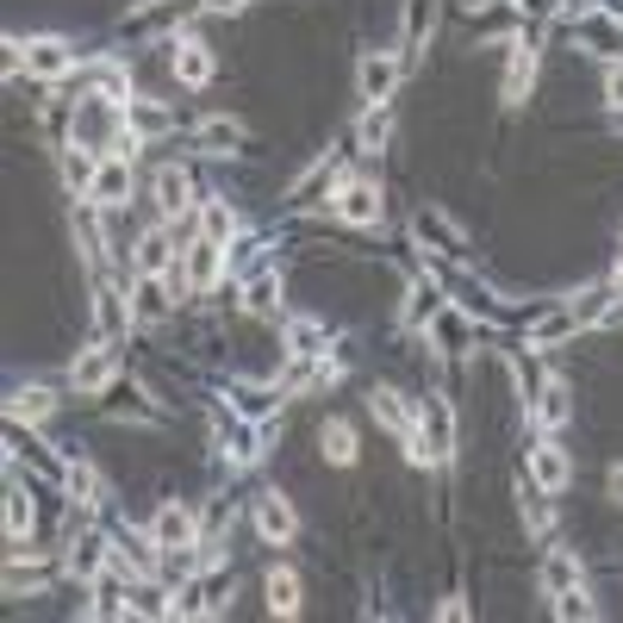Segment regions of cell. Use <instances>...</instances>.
I'll return each mask as SVG.
<instances>
[{"label":"cell","instance_id":"cell-1","mask_svg":"<svg viewBox=\"0 0 623 623\" xmlns=\"http://www.w3.org/2000/svg\"><path fill=\"white\" fill-rule=\"evenodd\" d=\"M418 443H424V455H431L436 467L455 462V412H449L443 393H424L418 399Z\"/></svg>","mask_w":623,"mask_h":623},{"label":"cell","instance_id":"cell-2","mask_svg":"<svg viewBox=\"0 0 623 623\" xmlns=\"http://www.w3.org/2000/svg\"><path fill=\"white\" fill-rule=\"evenodd\" d=\"M19 62H26V76H38V81H62V76H76V44H69V38H31V44L19 50Z\"/></svg>","mask_w":623,"mask_h":623},{"label":"cell","instance_id":"cell-3","mask_svg":"<svg viewBox=\"0 0 623 623\" xmlns=\"http://www.w3.org/2000/svg\"><path fill=\"white\" fill-rule=\"evenodd\" d=\"M225 263H231V256H225V244H218V237H200V244L181 256L187 287H194V294H218V287H225Z\"/></svg>","mask_w":623,"mask_h":623},{"label":"cell","instance_id":"cell-4","mask_svg":"<svg viewBox=\"0 0 623 623\" xmlns=\"http://www.w3.org/2000/svg\"><path fill=\"white\" fill-rule=\"evenodd\" d=\"M150 536H156L162 555H175V548H200V524H194V512H187L181 498H169V505L150 517Z\"/></svg>","mask_w":623,"mask_h":623},{"label":"cell","instance_id":"cell-5","mask_svg":"<svg viewBox=\"0 0 623 623\" xmlns=\"http://www.w3.org/2000/svg\"><path fill=\"white\" fill-rule=\"evenodd\" d=\"M530 481H536V493H567L574 486V455L561 449V443H536L530 449Z\"/></svg>","mask_w":623,"mask_h":623},{"label":"cell","instance_id":"cell-6","mask_svg":"<svg viewBox=\"0 0 623 623\" xmlns=\"http://www.w3.org/2000/svg\"><path fill=\"white\" fill-rule=\"evenodd\" d=\"M330 212H337L343 225H380V187L374 181H337Z\"/></svg>","mask_w":623,"mask_h":623},{"label":"cell","instance_id":"cell-7","mask_svg":"<svg viewBox=\"0 0 623 623\" xmlns=\"http://www.w3.org/2000/svg\"><path fill=\"white\" fill-rule=\"evenodd\" d=\"M356 88H362V100H368V107H387V93L399 88V57H393V50H374V57H362Z\"/></svg>","mask_w":623,"mask_h":623},{"label":"cell","instance_id":"cell-8","mask_svg":"<svg viewBox=\"0 0 623 623\" xmlns=\"http://www.w3.org/2000/svg\"><path fill=\"white\" fill-rule=\"evenodd\" d=\"M125 194H131V156H107V162L93 169V187L81 194V200L107 212V206H125Z\"/></svg>","mask_w":623,"mask_h":623},{"label":"cell","instance_id":"cell-9","mask_svg":"<svg viewBox=\"0 0 623 623\" xmlns=\"http://www.w3.org/2000/svg\"><path fill=\"white\" fill-rule=\"evenodd\" d=\"M431 343L443 349V356H467V349H474V325H467V312L443 299V306L431 312Z\"/></svg>","mask_w":623,"mask_h":623},{"label":"cell","instance_id":"cell-10","mask_svg":"<svg viewBox=\"0 0 623 623\" xmlns=\"http://www.w3.org/2000/svg\"><path fill=\"white\" fill-rule=\"evenodd\" d=\"M169 69H175L181 88H206V81L218 76V57H212V44H200V38H181L175 57H169Z\"/></svg>","mask_w":623,"mask_h":623},{"label":"cell","instance_id":"cell-11","mask_svg":"<svg viewBox=\"0 0 623 623\" xmlns=\"http://www.w3.org/2000/svg\"><path fill=\"white\" fill-rule=\"evenodd\" d=\"M112 380H119V356H112V349H88V356H76V368H69V387H76L81 399L107 393Z\"/></svg>","mask_w":623,"mask_h":623},{"label":"cell","instance_id":"cell-12","mask_svg":"<svg viewBox=\"0 0 623 623\" xmlns=\"http://www.w3.org/2000/svg\"><path fill=\"white\" fill-rule=\"evenodd\" d=\"M131 318H138V306H131L119 287H100V294H93V337H100V343L125 337V325H131Z\"/></svg>","mask_w":623,"mask_h":623},{"label":"cell","instance_id":"cell-13","mask_svg":"<svg viewBox=\"0 0 623 623\" xmlns=\"http://www.w3.org/2000/svg\"><path fill=\"white\" fill-rule=\"evenodd\" d=\"M574 330H580L574 306H555V312H543V318H530L524 325V349H555V343H567Z\"/></svg>","mask_w":623,"mask_h":623},{"label":"cell","instance_id":"cell-14","mask_svg":"<svg viewBox=\"0 0 623 623\" xmlns=\"http://www.w3.org/2000/svg\"><path fill=\"white\" fill-rule=\"evenodd\" d=\"M156 206L169 218L194 212V175L181 169V162H169V169H156Z\"/></svg>","mask_w":623,"mask_h":623},{"label":"cell","instance_id":"cell-15","mask_svg":"<svg viewBox=\"0 0 623 623\" xmlns=\"http://www.w3.org/2000/svg\"><path fill=\"white\" fill-rule=\"evenodd\" d=\"M580 44L592 57H623V13H592L580 19Z\"/></svg>","mask_w":623,"mask_h":623},{"label":"cell","instance_id":"cell-16","mask_svg":"<svg viewBox=\"0 0 623 623\" xmlns=\"http://www.w3.org/2000/svg\"><path fill=\"white\" fill-rule=\"evenodd\" d=\"M256 530H263L268 543H294L299 517H294V505H287L280 493H263V498H256Z\"/></svg>","mask_w":623,"mask_h":623},{"label":"cell","instance_id":"cell-17","mask_svg":"<svg viewBox=\"0 0 623 623\" xmlns=\"http://www.w3.org/2000/svg\"><path fill=\"white\" fill-rule=\"evenodd\" d=\"M530 88H536V50L530 44H512V62H505V107H524Z\"/></svg>","mask_w":623,"mask_h":623},{"label":"cell","instance_id":"cell-18","mask_svg":"<svg viewBox=\"0 0 623 623\" xmlns=\"http://www.w3.org/2000/svg\"><path fill=\"white\" fill-rule=\"evenodd\" d=\"M536 586H543V599H561L567 586H580V555H574V548H548Z\"/></svg>","mask_w":623,"mask_h":623},{"label":"cell","instance_id":"cell-19","mask_svg":"<svg viewBox=\"0 0 623 623\" xmlns=\"http://www.w3.org/2000/svg\"><path fill=\"white\" fill-rule=\"evenodd\" d=\"M280 349H287V356H325V349H330L325 318H287V337H280Z\"/></svg>","mask_w":623,"mask_h":623},{"label":"cell","instance_id":"cell-20","mask_svg":"<svg viewBox=\"0 0 623 623\" xmlns=\"http://www.w3.org/2000/svg\"><path fill=\"white\" fill-rule=\"evenodd\" d=\"M125 125L138 131V138H169L175 131V112L162 100H125Z\"/></svg>","mask_w":623,"mask_h":623},{"label":"cell","instance_id":"cell-21","mask_svg":"<svg viewBox=\"0 0 623 623\" xmlns=\"http://www.w3.org/2000/svg\"><path fill=\"white\" fill-rule=\"evenodd\" d=\"M131 306H138V318H169V306H175L169 275H138V287H131Z\"/></svg>","mask_w":623,"mask_h":623},{"label":"cell","instance_id":"cell-22","mask_svg":"<svg viewBox=\"0 0 623 623\" xmlns=\"http://www.w3.org/2000/svg\"><path fill=\"white\" fill-rule=\"evenodd\" d=\"M138 275H169L175 268V249H169V231H144L138 237V256H131Z\"/></svg>","mask_w":623,"mask_h":623},{"label":"cell","instance_id":"cell-23","mask_svg":"<svg viewBox=\"0 0 623 623\" xmlns=\"http://www.w3.org/2000/svg\"><path fill=\"white\" fill-rule=\"evenodd\" d=\"M567 412H574V399H567V380H561V374H548V380H543V399H536V424H543V431H561V424H567Z\"/></svg>","mask_w":623,"mask_h":623},{"label":"cell","instance_id":"cell-24","mask_svg":"<svg viewBox=\"0 0 623 623\" xmlns=\"http://www.w3.org/2000/svg\"><path fill=\"white\" fill-rule=\"evenodd\" d=\"M57 412V393L50 387H19L13 399H7V418L13 424H38V418H50Z\"/></svg>","mask_w":623,"mask_h":623},{"label":"cell","instance_id":"cell-25","mask_svg":"<svg viewBox=\"0 0 623 623\" xmlns=\"http://www.w3.org/2000/svg\"><path fill=\"white\" fill-rule=\"evenodd\" d=\"M268 611H275V617H299V574L294 567H268Z\"/></svg>","mask_w":623,"mask_h":623},{"label":"cell","instance_id":"cell-26","mask_svg":"<svg viewBox=\"0 0 623 623\" xmlns=\"http://www.w3.org/2000/svg\"><path fill=\"white\" fill-rule=\"evenodd\" d=\"M318 449H325V462L349 467V462H356V424H343V418H325V431H318Z\"/></svg>","mask_w":623,"mask_h":623},{"label":"cell","instance_id":"cell-27","mask_svg":"<svg viewBox=\"0 0 623 623\" xmlns=\"http://www.w3.org/2000/svg\"><path fill=\"white\" fill-rule=\"evenodd\" d=\"M412 231H418V237H436V249H443V256H462V231H455L449 218L436 212V206H424V212L412 218Z\"/></svg>","mask_w":623,"mask_h":623},{"label":"cell","instance_id":"cell-28","mask_svg":"<svg viewBox=\"0 0 623 623\" xmlns=\"http://www.w3.org/2000/svg\"><path fill=\"white\" fill-rule=\"evenodd\" d=\"M125 605H131V617H175V605L162 599V586H156L150 574H144L138 586H131V599H125Z\"/></svg>","mask_w":623,"mask_h":623},{"label":"cell","instance_id":"cell-29","mask_svg":"<svg viewBox=\"0 0 623 623\" xmlns=\"http://www.w3.org/2000/svg\"><path fill=\"white\" fill-rule=\"evenodd\" d=\"M31 524H38V505H31L26 486H13V493H7V536H13V543H26Z\"/></svg>","mask_w":623,"mask_h":623},{"label":"cell","instance_id":"cell-30","mask_svg":"<svg viewBox=\"0 0 623 623\" xmlns=\"http://www.w3.org/2000/svg\"><path fill=\"white\" fill-rule=\"evenodd\" d=\"M237 144H244V125H237V119H206V125H200V150L231 156Z\"/></svg>","mask_w":623,"mask_h":623},{"label":"cell","instance_id":"cell-31","mask_svg":"<svg viewBox=\"0 0 623 623\" xmlns=\"http://www.w3.org/2000/svg\"><path fill=\"white\" fill-rule=\"evenodd\" d=\"M62 486H69V498H81V505H100V493H107V486H100V474H93L88 462H69V467H62Z\"/></svg>","mask_w":623,"mask_h":623},{"label":"cell","instance_id":"cell-32","mask_svg":"<svg viewBox=\"0 0 623 623\" xmlns=\"http://www.w3.org/2000/svg\"><path fill=\"white\" fill-rule=\"evenodd\" d=\"M93 169H100V162H93L88 144H69V150H62V181H69V187H81V194H88V187H93Z\"/></svg>","mask_w":623,"mask_h":623},{"label":"cell","instance_id":"cell-33","mask_svg":"<svg viewBox=\"0 0 623 623\" xmlns=\"http://www.w3.org/2000/svg\"><path fill=\"white\" fill-rule=\"evenodd\" d=\"M107 536H81V543H76V555H69V574H81V580H88V574H100V567H107Z\"/></svg>","mask_w":623,"mask_h":623},{"label":"cell","instance_id":"cell-34","mask_svg":"<svg viewBox=\"0 0 623 623\" xmlns=\"http://www.w3.org/2000/svg\"><path fill=\"white\" fill-rule=\"evenodd\" d=\"M275 399H280V387H263V380H244V387H237V412H244V418H268Z\"/></svg>","mask_w":623,"mask_h":623},{"label":"cell","instance_id":"cell-35","mask_svg":"<svg viewBox=\"0 0 623 623\" xmlns=\"http://www.w3.org/2000/svg\"><path fill=\"white\" fill-rule=\"evenodd\" d=\"M443 306V294H436V280H412V294H405V325H431V312Z\"/></svg>","mask_w":623,"mask_h":623},{"label":"cell","instance_id":"cell-36","mask_svg":"<svg viewBox=\"0 0 623 623\" xmlns=\"http://www.w3.org/2000/svg\"><path fill=\"white\" fill-rule=\"evenodd\" d=\"M200 225H206V237H218V244H231V237H237V212L225 200H206L200 206Z\"/></svg>","mask_w":623,"mask_h":623},{"label":"cell","instance_id":"cell-37","mask_svg":"<svg viewBox=\"0 0 623 623\" xmlns=\"http://www.w3.org/2000/svg\"><path fill=\"white\" fill-rule=\"evenodd\" d=\"M387 131H393L387 107H368V112H362V125H356V144H362V150H380V144H387Z\"/></svg>","mask_w":623,"mask_h":623},{"label":"cell","instance_id":"cell-38","mask_svg":"<svg viewBox=\"0 0 623 623\" xmlns=\"http://www.w3.org/2000/svg\"><path fill=\"white\" fill-rule=\"evenodd\" d=\"M244 306L249 312H275L280 306V275H256V280H249V287H244Z\"/></svg>","mask_w":623,"mask_h":623},{"label":"cell","instance_id":"cell-39","mask_svg":"<svg viewBox=\"0 0 623 623\" xmlns=\"http://www.w3.org/2000/svg\"><path fill=\"white\" fill-rule=\"evenodd\" d=\"M555 617H567V623H586V617H599V605H592V599H586V592H580V586H567V592H561V599H555Z\"/></svg>","mask_w":623,"mask_h":623},{"label":"cell","instance_id":"cell-40","mask_svg":"<svg viewBox=\"0 0 623 623\" xmlns=\"http://www.w3.org/2000/svg\"><path fill=\"white\" fill-rule=\"evenodd\" d=\"M7 592H13V599L19 592H44V567H38V561H31V567L13 561V567H7Z\"/></svg>","mask_w":623,"mask_h":623},{"label":"cell","instance_id":"cell-41","mask_svg":"<svg viewBox=\"0 0 623 623\" xmlns=\"http://www.w3.org/2000/svg\"><path fill=\"white\" fill-rule=\"evenodd\" d=\"M555 13L561 19H592V13H605L599 0H555Z\"/></svg>","mask_w":623,"mask_h":623},{"label":"cell","instance_id":"cell-42","mask_svg":"<svg viewBox=\"0 0 623 623\" xmlns=\"http://www.w3.org/2000/svg\"><path fill=\"white\" fill-rule=\"evenodd\" d=\"M605 100H611V107H623V57L605 69Z\"/></svg>","mask_w":623,"mask_h":623},{"label":"cell","instance_id":"cell-43","mask_svg":"<svg viewBox=\"0 0 623 623\" xmlns=\"http://www.w3.org/2000/svg\"><path fill=\"white\" fill-rule=\"evenodd\" d=\"M200 7H206V13H244L249 0H200Z\"/></svg>","mask_w":623,"mask_h":623},{"label":"cell","instance_id":"cell-44","mask_svg":"<svg viewBox=\"0 0 623 623\" xmlns=\"http://www.w3.org/2000/svg\"><path fill=\"white\" fill-rule=\"evenodd\" d=\"M436 617L455 623V617H467V605H462V599H443V605H436Z\"/></svg>","mask_w":623,"mask_h":623},{"label":"cell","instance_id":"cell-45","mask_svg":"<svg viewBox=\"0 0 623 623\" xmlns=\"http://www.w3.org/2000/svg\"><path fill=\"white\" fill-rule=\"evenodd\" d=\"M611 498H617V505H623V462L611 467Z\"/></svg>","mask_w":623,"mask_h":623},{"label":"cell","instance_id":"cell-46","mask_svg":"<svg viewBox=\"0 0 623 623\" xmlns=\"http://www.w3.org/2000/svg\"><path fill=\"white\" fill-rule=\"evenodd\" d=\"M611 287H617V299H623V263H617V275H611Z\"/></svg>","mask_w":623,"mask_h":623},{"label":"cell","instance_id":"cell-47","mask_svg":"<svg viewBox=\"0 0 623 623\" xmlns=\"http://www.w3.org/2000/svg\"><path fill=\"white\" fill-rule=\"evenodd\" d=\"M617 131H623V107H617Z\"/></svg>","mask_w":623,"mask_h":623}]
</instances>
